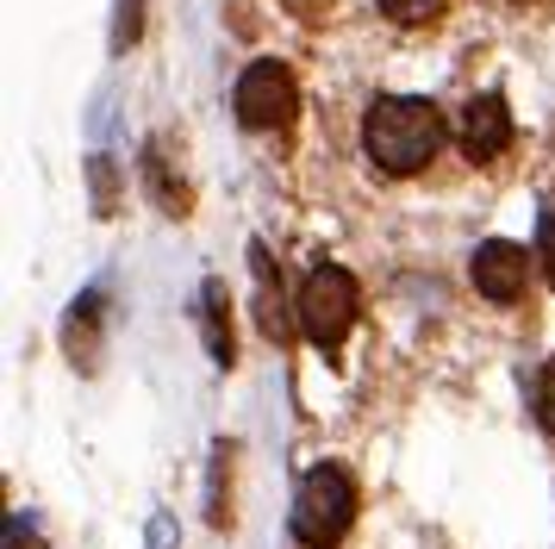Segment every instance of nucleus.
Segmentation results:
<instances>
[{
    "label": "nucleus",
    "instance_id": "f257e3e1",
    "mask_svg": "<svg viewBox=\"0 0 555 549\" xmlns=\"http://www.w3.org/2000/svg\"><path fill=\"white\" fill-rule=\"evenodd\" d=\"M362 144L375 156V169L387 175H418L443 150V113L430 100H412V94H393V100H375L369 119H362Z\"/></svg>",
    "mask_w": 555,
    "mask_h": 549
},
{
    "label": "nucleus",
    "instance_id": "f03ea898",
    "mask_svg": "<svg viewBox=\"0 0 555 549\" xmlns=\"http://www.w3.org/2000/svg\"><path fill=\"white\" fill-rule=\"evenodd\" d=\"M356 519V481L344 469H312L294 494V537L306 549H331Z\"/></svg>",
    "mask_w": 555,
    "mask_h": 549
},
{
    "label": "nucleus",
    "instance_id": "7ed1b4c3",
    "mask_svg": "<svg viewBox=\"0 0 555 549\" xmlns=\"http://www.w3.org/2000/svg\"><path fill=\"white\" fill-rule=\"evenodd\" d=\"M350 324H356V281H350V269H337V263L312 269L306 274V288H300V331L319 349H337L344 337H350Z\"/></svg>",
    "mask_w": 555,
    "mask_h": 549
},
{
    "label": "nucleus",
    "instance_id": "20e7f679",
    "mask_svg": "<svg viewBox=\"0 0 555 549\" xmlns=\"http://www.w3.org/2000/svg\"><path fill=\"white\" fill-rule=\"evenodd\" d=\"M231 106H237V119L250 125V131H275V125L294 119V75L281 69V63H250V69L237 75V88H231Z\"/></svg>",
    "mask_w": 555,
    "mask_h": 549
},
{
    "label": "nucleus",
    "instance_id": "39448f33",
    "mask_svg": "<svg viewBox=\"0 0 555 549\" xmlns=\"http://www.w3.org/2000/svg\"><path fill=\"white\" fill-rule=\"evenodd\" d=\"M468 274H475V288L487 299H518L525 294V274H530V256L525 244H512V238H493V244L475 250V263H468Z\"/></svg>",
    "mask_w": 555,
    "mask_h": 549
},
{
    "label": "nucleus",
    "instance_id": "423d86ee",
    "mask_svg": "<svg viewBox=\"0 0 555 549\" xmlns=\"http://www.w3.org/2000/svg\"><path fill=\"white\" fill-rule=\"evenodd\" d=\"M455 138H462V150H468L475 163H493V156L512 144V113H505V100L475 94L462 106V119H455Z\"/></svg>",
    "mask_w": 555,
    "mask_h": 549
},
{
    "label": "nucleus",
    "instance_id": "0eeeda50",
    "mask_svg": "<svg viewBox=\"0 0 555 549\" xmlns=\"http://www.w3.org/2000/svg\"><path fill=\"white\" fill-rule=\"evenodd\" d=\"M256 288H262V306H256V312H262V331H269V337H287V312H281V281L269 274V256H262V250H256Z\"/></svg>",
    "mask_w": 555,
    "mask_h": 549
},
{
    "label": "nucleus",
    "instance_id": "6e6552de",
    "mask_svg": "<svg viewBox=\"0 0 555 549\" xmlns=\"http://www.w3.org/2000/svg\"><path fill=\"white\" fill-rule=\"evenodd\" d=\"M443 7H450V0H380V13L393 25H430Z\"/></svg>",
    "mask_w": 555,
    "mask_h": 549
},
{
    "label": "nucleus",
    "instance_id": "1a4fd4ad",
    "mask_svg": "<svg viewBox=\"0 0 555 549\" xmlns=\"http://www.w3.org/2000/svg\"><path fill=\"white\" fill-rule=\"evenodd\" d=\"M537 419H543V431L555 437V356L543 362V374H537Z\"/></svg>",
    "mask_w": 555,
    "mask_h": 549
},
{
    "label": "nucleus",
    "instance_id": "9d476101",
    "mask_svg": "<svg viewBox=\"0 0 555 549\" xmlns=\"http://www.w3.org/2000/svg\"><path fill=\"white\" fill-rule=\"evenodd\" d=\"M537 256H543V274H550V288H555V213L543 219V238H537Z\"/></svg>",
    "mask_w": 555,
    "mask_h": 549
}]
</instances>
